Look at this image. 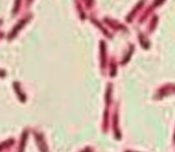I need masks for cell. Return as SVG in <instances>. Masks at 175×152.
<instances>
[{
    "mask_svg": "<svg viewBox=\"0 0 175 152\" xmlns=\"http://www.w3.org/2000/svg\"><path fill=\"white\" fill-rule=\"evenodd\" d=\"M143 4H144V1H143V0H141V1H140V2H139V3L136 5V7H135L133 11L131 12V13L129 14V16H128V21H131V20H132L133 17L136 15L137 12H138V11L140 9V8L143 6Z\"/></svg>",
    "mask_w": 175,
    "mask_h": 152,
    "instance_id": "cell-1",
    "label": "cell"
},
{
    "mask_svg": "<svg viewBox=\"0 0 175 152\" xmlns=\"http://www.w3.org/2000/svg\"><path fill=\"white\" fill-rule=\"evenodd\" d=\"M164 1H165V0H155L154 3L152 4V5L150 7L146 10V12H145V13L144 14L143 18H145L146 16H147V15H149V13H150L151 12H152V11L154 8L159 6V5L163 4Z\"/></svg>",
    "mask_w": 175,
    "mask_h": 152,
    "instance_id": "cell-2",
    "label": "cell"
}]
</instances>
